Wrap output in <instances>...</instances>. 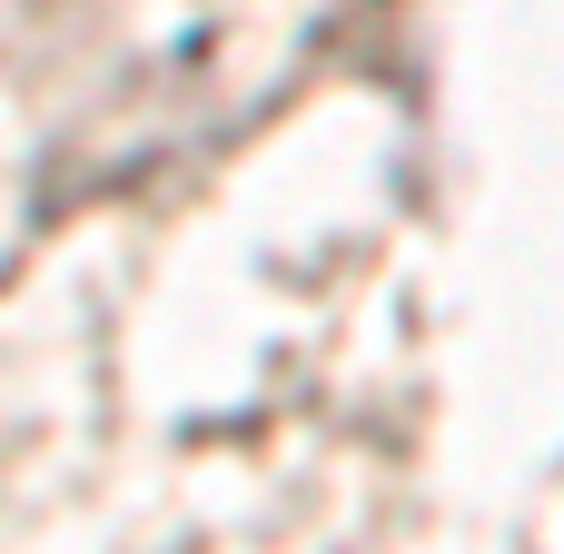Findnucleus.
<instances>
[]
</instances>
